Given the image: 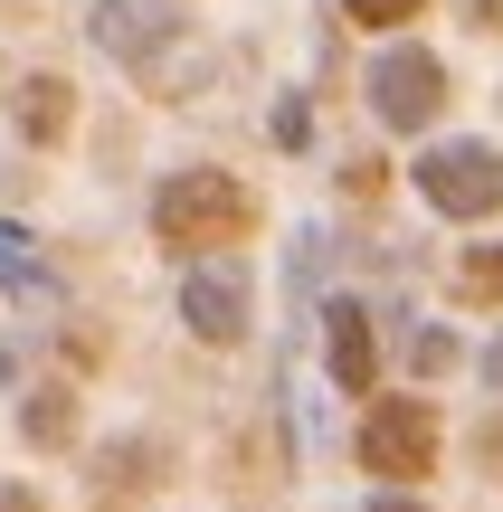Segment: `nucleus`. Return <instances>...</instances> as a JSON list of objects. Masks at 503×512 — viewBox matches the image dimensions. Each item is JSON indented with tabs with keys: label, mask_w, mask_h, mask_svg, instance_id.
Instances as JSON below:
<instances>
[{
	"label": "nucleus",
	"mask_w": 503,
	"mask_h": 512,
	"mask_svg": "<svg viewBox=\"0 0 503 512\" xmlns=\"http://www.w3.org/2000/svg\"><path fill=\"white\" fill-rule=\"evenodd\" d=\"M152 238L171 256H228L257 238V190L238 171H171L152 200Z\"/></svg>",
	"instance_id": "obj_1"
},
{
	"label": "nucleus",
	"mask_w": 503,
	"mask_h": 512,
	"mask_svg": "<svg viewBox=\"0 0 503 512\" xmlns=\"http://www.w3.org/2000/svg\"><path fill=\"white\" fill-rule=\"evenodd\" d=\"M447 465V418L428 399H371L361 408V475L380 484H428Z\"/></svg>",
	"instance_id": "obj_2"
},
{
	"label": "nucleus",
	"mask_w": 503,
	"mask_h": 512,
	"mask_svg": "<svg viewBox=\"0 0 503 512\" xmlns=\"http://www.w3.org/2000/svg\"><path fill=\"white\" fill-rule=\"evenodd\" d=\"M418 190H428L437 219L475 228V219H494V209H503V152L494 143H437L428 162H418Z\"/></svg>",
	"instance_id": "obj_3"
},
{
	"label": "nucleus",
	"mask_w": 503,
	"mask_h": 512,
	"mask_svg": "<svg viewBox=\"0 0 503 512\" xmlns=\"http://www.w3.org/2000/svg\"><path fill=\"white\" fill-rule=\"evenodd\" d=\"M371 114L390 133H428L437 114H447V67H437L428 48H390L371 67Z\"/></svg>",
	"instance_id": "obj_4"
},
{
	"label": "nucleus",
	"mask_w": 503,
	"mask_h": 512,
	"mask_svg": "<svg viewBox=\"0 0 503 512\" xmlns=\"http://www.w3.org/2000/svg\"><path fill=\"white\" fill-rule=\"evenodd\" d=\"M323 342H333V380L352 389V399H361V389H380V332H371V313H361V304H333V313H323Z\"/></svg>",
	"instance_id": "obj_5"
},
{
	"label": "nucleus",
	"mask_w": 503,
	"mask_h": 512,
	"mask_svg": "<svg viewBox=\"0 0 503 512\" xmlns=\"http://www.w3.org/2000/svg\"><path fill=\"white\" fill-rule=\"evenodd\" d=\"M181 313H190V332H200V342H219V351H228V342H238V332H247V294L228 285V275H200Z\"/></svg>",
	"instance_id": "obj_6"
},
{
	"label": "nucleus",
	"mask_w": 503,
	"mask_h": 512,
	"mask_svg": "<svg viewBox=\"0 0 503 512\" xmlns=\"http://www.w3.org/2000/svg\"><path fill=\"white\" fill-rule=\"evenodd\" d=\"M67 124H76L67 76H19V133L29 143H67Z\"/></svg>",
	"instance_id": "obj_7"
},
{
	"label": "nucleus",
	"mask_w": 503,
	"mask_h": 512,
	"mask_svg": "<svg viewBox=\"0 0 503 512\" xmlns=\"http://www.w3.org/2000/svg\"><path fill=\"white\" fill-rule=\"evenodd\" d=\"M29 446H76V427H86V408H76V389H38L29 399Z\"/></svg>",
	"instance_id": "obj_8"
},
{
	"label": "nucleus",
	"mask_w": 503,
	"mask_h": 512,
	"mask_svg": "<svg viewBox=\"0 0 503 512\" xmlns=\"http://www.w3.org/2000/svg\"><path fill=\"white\" fill-rule=\"evenodd\" d=\"M456 304H466V313H494L503 304V247H475L466 266H456Z\"/></svg>",
	"instance_id": "obj_9"
},
{
	"label": "nucleus",
	"mask_w": 503,
	"mask_h": 512,
	"mask_svg": "<svg viewBox=\"0 0 503 512\" xmlns=\"http://www.w3.org/2000/svg\"><path fill=\"white\" fill-rule=\"evenodd\" d=\"M418 10H428V0H342V19H352V29H409Z\"/></svg>",
	"instance_id": "obj_10"
},
{
	"label": "nucleus",
	"mask_w": 503,
	"mask_h": 512,
	"mask_svg": "<svg viewBox=\"0 0 503 512\" xmlns=\"http://www.w3.org/2000/svg\"><path fill=\"white\" fill-rule=\"evenodd\" d=\"M0 512H48V503H38L29 484H0Z\"/></svg>",
	"instance_id": "obj_11"
},
{
	"label": "nucleus",
	"mask_w": 503,
	"mask_h": 512,
	"mask_svg": "<svg viewBox=\"0 0 503 512\" xmlns=\"http://www.w3.org/2000/svg\"><path fill=\"white\" fill-rule=\"evenodd\" d=\"M475 29H503V0H475Z\"/></svg>",
	"instance_id": "obj_12"
},
{
	"label": "nucleus",
	"mask_w": 503,
	"mask_h": 512,
	"mask_svg": "<svg viewBox=\"0 0 503 512\" xmlns=\"http://www.w3.org/2000/svg\"><path fill=\"white\" fill-rule=\"evenodd\" d=\"M371 512H428V503H371Z\"/></svg>",
	"instance_id": "obj_13"
},
{
	"label": "nucleus",
	"mask_w": 503,
	"mask_h": 512,
	"mask_svg": "<svg viewBox=\"0 0 503 512\" xmlns=\"http://www.w3.org/2000/svg\"><path fill=\"white\" fill-rule=\"evenodd\" d=\"M494 380H503V351H494Z\"/></svg>",
	"instance_id": "obj_14"
}]
</instances>
